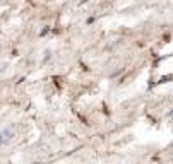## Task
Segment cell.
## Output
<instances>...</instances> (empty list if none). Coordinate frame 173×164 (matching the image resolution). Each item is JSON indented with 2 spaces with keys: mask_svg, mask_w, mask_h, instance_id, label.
I'll return each mask as SVG.
<instances>
[{
  "mask_svg": "<svg viewBox=\"0 0 173 164\" xmlns=\"http://www.w3.org/2000/svg\"><path fill=\"white\" fill-rule=\"evenodd\" d=\"M11 137H12V132L5 130V132L0 133V142H7V140H11Z\"/></svg>",
  "mask_w": 173,
  "mask_h": 164,
  "instance_id": "1",
  "label": "cell"
}]
</instances>
